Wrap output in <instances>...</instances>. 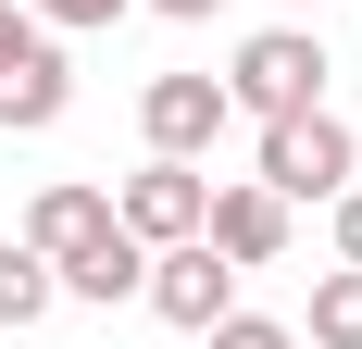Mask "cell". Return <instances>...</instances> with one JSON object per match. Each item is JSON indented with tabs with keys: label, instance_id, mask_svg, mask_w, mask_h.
<instances>
[{
	"label": "cell",
	"instance_id": "cell-4",
	"mask_svg": "<svg viewBox=\"0 0 362 349\" xmlns=\"http://www.w3.org/2000/svg\"><path fill=\"white\" fill-rule=\"evenodd\" d=\"M138 300H150L163 324H175V337H200V324H225V312H238V262H213L200 237H175V249H150Z\"/></svg>",
	"mask_w": 362,
	"mask_h": 349
},
{
	"label": "cell",
	"instance_id": "cell-12",
	"mask_svg": "<svg viewBox=\"0 0 362 349\" xmlns=\"http://www.w3.org/2000/svg\"><path fill=\"white\" fill-rule=\"evenodd\" d=\"M200 349H300V324H275V312H225V324H200Z\"/></svg>",
	"mask_w": 362,
	"mask_h": 349
},
{
	"label": "cell",
	"instance_id": "cell-16",
	"mask_svg": "<svg viewBox=\"0 0 362 349\" xmlns=\"http://www.w3.org/2000/svg\"><path fill=\"white\" fill-rule=\"evenodd\" d=\"M150 13H175V25H213V0H150Z\"/></svg>",
	"mask_w": 362,
	"mask_h": 349
},
{
	"label": "cell",
	"instance_id": "cell-1",
	"mask_svg": "<svg viewBox=\"0 0 362 349\" xmlns=\"http://www.w3.org/2000/svg\"><path fill=\"white\" fill-rule=\"evenodd\" d=\"M213 88H225V112H250V125H275V112H313V100H325V37L262 25V37H238V63H225Z\"/></svg>",
	"mask_w": 362,
	"mask_h": 349
},
{
	"label": "cell",
	"instance_id": "cell-2",
	"mask_svg": "<svg viewBox=\"0 0 362 349\" xmlns=\"http://www.w3.org/2000/svg\"><path fill=\"white\" fill-rule=\"evenodd\" d=\"M262 187L275 200H337V187H362V138H350V112H275L262 125Z\"/></svg>",
	"mask_w": 362,
	"mask_h": 349
},
{
	"label": "cell",
	"instance_id": "cell-9",
	"mask_svg": "<svg viewBox=\"0 0 362 349\" xmlns=\"http://www.w3.org/2000/svg\"><path fill=\"white\" fill-rule=\"evenodd\" d=\"M138 275H150V249L125 237V225H100V237L75 249V262H63L50 287H63V300H100V312H112V300H138Z\"/></svg>",
	"mask_w": 362,
	"mask_h": 349
},
{
	"label": "cell",
	"instance_id": "cell-3",
	"mask_svg": "<svg viewBox=\"0 0 362 349\" xmlns=\"http://www.w3.org/2000/svg\"><path fill=\"white\" fill-rule=\"evenodd\" d=\"M225 88L213 75H150L138 88V138H150V162H200V150H225Z\"/></svg>",
	"mask_w": 362,
	"mask_h": 349
},
{
	"label": "cell",
	"instance_id": "cell-10",
	"mask_svg": "<svg viewBox=\"0 0 362 349\" xmlns=\"http://www.w3.org/2000/svg\"><path fill=\"white\" fill-rule=\"evenodd\" d=\"M300 349H362V275H313V312H300Z\"/></svg>",
	"mask_w": 362,
	"mask_h": 349
},
{
	"label": "cell",
	"instance_id": "cell-15",
	"mask_svg": "<svg viewBox=\"0 0 362 349\" xmlns=\"http://www.w3.org/2000/svg\"><path fill=\"white\" fill-rule=\"evenodd\" d=\"M25 37H37V13H25V0H0V63H13Z\"/></svg>",
	"mask_w": 362,
	"mask_h": 349
},
{
	"label": "cell",
	"instance_id": "cell-17",
	"mask_svg": "<svg viewBox=\"0 0 362 349\" xmlns=\"http://www.w3.org/2000/svg\"><path fill=\"white\" fill-rule=\"evenodd\" d=\"M25 13H37V0H25Z\"/></svg>",
	"mask_w": 362,
	"mask_h": 349
},
{
	"label": "cell",
	"instance_id": "cell-7",
	"mask_svg": "<svg viewBox=\"0 0 362 349\" xmlns=\"http://www.w3.org/2000/svg\"><path fill=\"white\" fill-rule=\"evenodd\" d=\"M63 112H75V63H63V37L37 25L25 50L0 63V138H50Z\"/></svg>",
	"mask_w": 362,
	"mask_h": 349
},
{
	"label": "cell",
	"instance_id": "cell-14",
	"mask_svg": "<svg viewBox=\"0 0 362 349\" xmlns=\"http://www.w3.org/2000/svg\"><path fill=\"white\" fill-rule=\"evenodd\" d=\"M325 212H337V262H350V275H362V187H337Z\"/></svg>",
	"mask_w": 362,
	"mask_h": 349
},
{
	"label": "cell",
	"instance_id": "cell-13",
	"mask_svg": "<svg viewBox=\"0 0 362 349\" xmlns=\"http://www.w3.org/2000/svg\"><path fill=\"white\" fill-rule=\"evenodd\" d=\"M138 0H37V25H63V37H88V25H125Z\"/></svg>",
	"mask_w": 362,
	"mask_h": 349
},
{
	"label": "cell",
	"instance_id": "cell-6",
	"mask_svg": "<svg viewBox=\"0 0 362 349\" xmlns=\"http://www.w3.org/2000/svg\"><path fill=\"white\" fill-rule=\"evenodd\" d=\"M200 249H213V262H238V275H262V262L288 249V200H275L262 174L213 187V200H200Z\"/></svg>",
	"mask_w": 362,
	"mask_h": 349
},
{
	"label": "cell",
	"instance_id": "cell-11",
	"mask_svg": "<svg viewBox=\"0 0 362 349\" xmlns=\"http://www.w3.org/2000/svg\"><path fill=\"white\" fill-rule=\"evenodd\" d=\"M50 300H63V287H50V262H37L25 237H0V324H13V337H25V324L50 312Z\"/></svg>",
	"mask_w": 362,
	"mask_h": 349
},
{
	"label": "cell",
	"instance_id": "cell-5",
	"mask_svg": "<svg viewBox=\"0 0 362 349\" xmlns=\"http://www.w3.org/2000/svg\"><path fill=\"white\" fill-rule=\"evenodd\" d=\"M200 200H213L200 162H138L125 187H112V225H125L138 249H175V237H200Z\"/></svg>",
	"mask_w": 362,
	"mask_h": 349
},
{
	"label": "cell",
	"instance_id": "cell-8",
	"mask_svg": "<svg viewBox=\"0 0 362 349\" xmlns=\"http://www.w3.org/2000/svg\"><path fill=\"white\" fill-rule=\"evenodd\" d=\"M100 225H112V187H75V174H63V187H37V200H25V249H37V262H50V275H63L75 249L100 237Z\"/></svg>",
	"mask_w": 362,
	"mask_h": 349
}]
</instances>
